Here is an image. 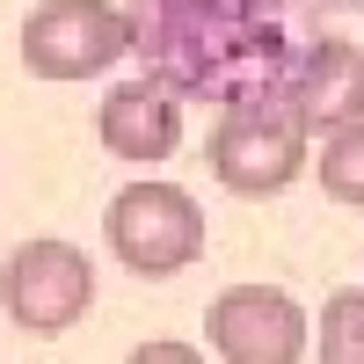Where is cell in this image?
Segmentation results:
<instances>
[{"mask_svg":"<svg viewBox=\"0 0 364 364\" xmlns=\"http://www.w3.org/2000/svg\"><path fill=\"white\" fill-rule=\"evenodd\" d=\"M0 306L22 336H66V328L95 306V262L73 240H22L0 269Z\"/></svg>","mask_w":364,"mask_h":364,"instance_id":"cell-5","label":"cell"},{"mask_svg":"<svg viewBox=\"0 0 364 364\" xmlns=\"http://www.w3.org/2000/svg\"><path fill=\"white\" fill-rule=\"evenodd\" d=\"M284 95L306 117V132H321V139L364 124V44H350V37L299 44L291 73H284Z\"/></svg>","mask_w":364,"mask_h":364,"instance_id":"cell-7","label":"cell"},{"mask_svg":"<svg viewBox=\"0 0 364 364\" xmlns=\"http://www.w3.org/2000/svg\"><path fill=\"white\" fill-rule=\"evenodd\" d=\"M124 364H204V350L182 343V336H154V343H139Z\"/></svg>","mask_w":364,"mask_h":364,"instance_id":"cell-11","label":"cell"},{"mask_svg":"<svg viewBox=\"0 0 364 364\" xmlns=\"http://www.w3.org/2000/svg\"><path fill=\"white\" fill-rule=\"evenodd\" d=\"M314 168H321V190L336 197V204H364V124H350V132H328Z\"/></svg>","mask_w":364,"mask_h":364,"instance_id":"cell-10","label":"cell"},{"mask_svg":"<svg viewBox=\"0 0 364 364\" xmlns=\"http://www.w3.org/2000/svg\"><path fill=\"white\" fill-rule=\"evenodd\" d=\"M328 8H364V0H328Z\"/></svg>","mask_w":364,"mask_h":364,"instance_id":"cell-12","label":"cell"},{"mask_svg":"<svg viewBox=\"0 0 364 364\" xmlns=\"http://www.w3.org/2000/svg\"><path fill=\"white\" fill-rule=\"evenodd\" d=\"M306 154H314V132H306V117L291 109L284 87L219 109L211 175H219L233 197H277V190H291V182L306 175Z\"/></svg>","mask_w":364,"mask_h":364,"instance_id":"cell-2","label":"cell"},{"mask_svg":"<svg viewBox=\"0 0 364 364\" xmlns=\"http://www.w3.org/2000/svg\"><path fill=\"white\" fill-rule=\"evenodd\" d=\"M204 343L226 364H306L314 321L284 284H226L204 314Z\"/></svg>","mask_w":364,"mask_h":364,"instance_id":"cell-6","label":"cell"},{"mask_svg":"<svg viewBox=\"0 0 364 364\" xmlns=\"http://www.w3.org/2000/svg\"><path fill=\"white\" fill-rule=\"evenodd\" d=\"M132 58V22L117 0H44L22 15V66L37 80H87Z\"/></svg>","mask_w":364,"mask_h":364,"instance_id":"cell-4","label":"cell"},{"mask_svg":"<svg viewBox=\"0 0 364 364\" xmlns=\"http://www.w3.org/2000/svg\"><path fill=\"white\" fill-rule=\"evenodd\" d=\"M321 364H364V291L321 299Z\"/></svg>","mask_w":364,"mask_h":364,"instance_id":"cell-9","label":"cell"},{"mask_svg":"<svg viewBox=\"0 0 364 364\" xmlns=\"http://www.w3.org/2000/svg\"><path fill=\"white\" fill-rule=\"evenodd\" d=\"M95 139H102V154L154 168L182 146V102L154 80H117L102 95V109H95Z\"/></svg>","mask_w":364,"mask_h":364,"instance_id":"cell-8","label":"cell"},{"mask_svg":"<svg viewBox=\"0 0 364 364\" xmlns=\"http://www.w3.org/2000/svg\"><path fill=\"white\" fill-rule=\"evenodd\" d=\"M132 51L146 58V80L168 95H204V102H248L284 87L291 73V29L284 0H124Z\"/></svg>","mask_w":364,"mask_h":364,"instance_id":"cell-1","label":"cell"},{"mask_svg":"<svg viewBox=\"0 0 364 364\" xmlns=\"http://www.w3.org/2000/svg\"><path fill=\"white\" fill-rule=\"evenodd\" d=\"M102 240L132 277H175L204 255V211L182 182H124L102 211Z\"/></svg>","mask_w":364,"mask_h":364,"instance_id":"cell-3","label":"cell"}]
</instances>
